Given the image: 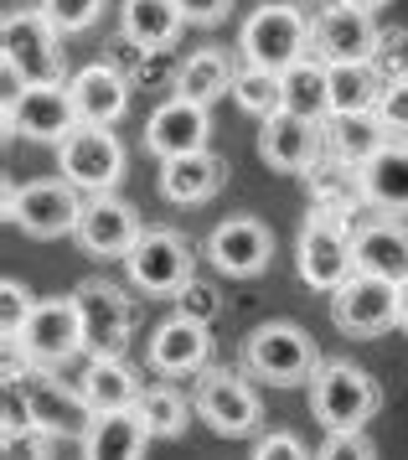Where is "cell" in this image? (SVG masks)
I'll return each instance as SVG.
<instances>
[{
  "label": "cell",
  "instance_id": "d6986e66",
  "mask_svg": "<svg viewBox=\"0 0 408 460\" xmlns=\"http://www.w3.org/2000/svg\"><path fill=\"white\" fill-rule=\"evenodd\" d=\"M212 140V114L207 104H191L182 93H171L165 104L150 109V119H145V150L155 155V161H182V155H202Z\"/></svg>",
  "mask_w": 408,
  "mask_h": 460
},
{
  "label": "cell",
  "instance_id": "ab89813d",
  "mask_svg": "<svg viewBox=\"0 0 408 460\" xmlns=\"http://www.w3.org/2000/svg\"><path fill=\"white\" fill-rule=\"evenodd\" d=\"M315 460H377V445L368 439V429H351V435H326V445L315 450Z\"/></svg>",
  "mask_w": 408,
  "mask_h": 460
},
{
  "label": "cell",
  "instance_id": "7402d4cb",
  "mask_svg": "<svg viewBox=\"0 0 408 460\" xmlns=\"http://www.w3.org/2000/svg\"><path fill=\"white\" fill-rule=\"evenodd\" d=\"M155 181H161V197L171 208H202L212 202L227 181V161L217 150H202V155H182V161H161L155 171Z\"/></svg>",
  "mask_w": 408,
  "mask_h": 460
},
{
  "label": "cell",
  "instance_id": "836d02e7",
  "mask_svg": "<svg viewBox=\"0 0 408 460\" xmlns=\"http://www.w3.org/2000/svg\"><path fill=\"white\" fill-rule=\"evenodd\" d=\"M31 311H37L31 290H26L21 279H0V336H5V347H16V341H21Z\"/></svg>",
  "mask_w": 408,
  "mask_h": 460
},
{
  "label": "cell",
  "instance_id": "603a6c76",
  "mask_svg": "<svg viewBox=\"0 0 408 460\" xmlns=\"http://www.w3.org/2000/svg\"><path fill=\"white\" fill-rule=\"evenodd\" d=\"M351 253L362 274H383L393 285L408 279V228L398 217H368L362 228H351Z\"/></svg>",
  "mask_w": 408,
  "mask_h": 460
},
{
  "label": "cell",
  "instance_id": "4dcf8cb0",
  "mask_svg": "<svg viewBox=\"0 0 408 460\" xmlns=\"http://www.w3.org/2000/svg\"><path fill=\"white\" fill-rule=\"evenodd\" d=\"M135 414H140L150 439H176V435H186V424H191L197 409H191V398L176 383H150L140 394V403H135Z\"/></svg>",
  "mask_w": 408,
  "mask_h": 460
},
{
  "label": "cell",
  "instance_id": "52a82bcc",
  "mask_svg": "<svg viewBox=\"0 0 408 460\" xmlns=\"http://www.w3.org/2000/svg\"><path fill=\"white\" fill-rule=\"evenodd\" d=\"M124 274H129V285L150 300H176V295L197 279V249H191V238L176 228H145L140 243L129 249L124 259Z\"/></svg>",
  "mask_w": 408,
  "mask_h": 460
},
{
  "label": "cell",
  "instance_id": "9a60e30c",
  "mask_svg": "<svg viewBox=\"0 0 408 460\" xmlns=\"http://www.w3.org/2000/svg\"><path fill=\"white\" fill-rule=\"evenodd\" d=\"M331 321L341 336H383L398 326V285L383 274H351L341 290L331 295Z\"/></svg>",
  "mask_w": 408,
  "mask_h": 460
},
{
  "label": "cell",
  "instance_id": "8fae6325",
  "mask_svg": "<svg viewBox=\"0 0 408 460\" xmlns=\"http://www.w3.org/2000/svg\"><path fill=\"white\" fill-rule=\"evenodd\" d=\"M5 352H16L21 362H31V367H62V362H73L83 352V311H78V295H52V300H37V311L26 321V332H21L16 347H5Z\"/></svg>",
  "mask_w": 408,
  "mask_h": 460
},
{
  "label": "cell",
  "instance_id": "83f0119b",
  "mask_svg": "<svg viewBox=\"0 0 408 460\" xmlns=\"http://www.w3.org/2000/svg\"><path fill=\"white\" fill-rule=\"evenodd\" d=\"M145 445H150V435L135 409L93 414L83 429V460H145Z\"/></svg>",
  "mask_w": 408,
  "mask_h": 460
},
{
  "label": "cell",
  "instance_id": "2e32d148",
  "mask_svg": "<svg viewBox=\"0 0 408 460\" xmlns=\"http://www.w3.org/2000/svg\"><path fill=\"white\" fill-rule=\"evenodd\" d=\"M326 155V125L300 119V114H269L259 119V161L285 176H310Z\"/></svg>",
  "mask_w": 408,
  "mask_h": 460
},
{
  "label": "cell",
  "instance_id": "e575fe53",
  "mask_svg": "<svg viewBox=\"0 0 408 460\" xmlns=\"http://www.w3.org/2000/svg\"><path fill=\"white\" fill-rule=\"evenodd\" d=\"M37 11L58 26L62 37H78L103 16V0H37Z\"/></svg>",
  "mask_w": 408,
  "mask_h": 460
},
{
  "label": "cell",
  "instance_id": "3957f363",
  "mask_svg": "<svg viewBox=\"0 0 408 460\" xmlns=\"http://www.w3.org/2000/svg\"><path fill=\"white\" fill-rule=\"evenodd\" d=\"M321 347L300 321H264L244 336V373L269 388H300L321 373Z\"/></svg>",
  "mask_w": 408,
  "mask_h": 460
},
{
  "label": "cell",
  "instance_id": "cb8c5ba5",
  "mask_svg": "<svg viewBox=\"0 0 408 460\" xmlns=\"http://www.w3.org/2000/svg\"><path fill=\"white\" fill-rule=\"evenodd\" d=\"M186 31V16L176 0H124L120 5V37L140 52H165Z\"/></svg>",
  "mask_w": 408,
  "mask_h": 460
},
{
  "label": "cell",
  "instance_id": "484cf974",
  "mask_svg": "<svg viewBox=\"0 0 408 460\" xmlns=\"http://www.w3.org/2000/svg\"><path fill=\"white\" fill-rule=\"evenodd\" d=\"M233 78H238V67H233V58H227L223 47H197L191 58H182V63H176L171 88H176L182 99H191V104L212 109L223 93H233Z\"/></svg>",
  "mask_w": 408,
  "mask_h": 460
},
{
  "label": "cell",
  "instance_id": "f35d334b",
  "mask_svg": "<svg viewBox=\"0 0 408 460\" xmlns=\"http://www.w3.org/2000/svg\"><path fill=\"white\" fill-rule=\"evenodd\" d=\"M372 67L383 73V78H408V31H383V42H377V52H372Z\"/></svg>",
  "mask_w": 408,
  "mask_h": 460
},
{
  "label": "cell",
  "instance_id": "60d3db41",
  "mask_svg": "<svg viewBox=\"0 0 408 460\" xmlns=\"http://www.w3.org/2000/svg\"><path fill=\"white\" fill-rule=\"evenodd\" d=\"M0 460H52V435H41V429L0 435Z\"/></svg>",
  "mask_w": 408,
  "mask_h": 460
},
{
  "label": "cell",
  "instance_id": "b9f144b4",
  "mask_svg": "<svg viewBox=\"0 0 408 460\" xmlns=\"http://www.w3.org/2000/svg\"><path fill=\"white\" fill-rule=\"evenodd\" d=\"M186 26H223L233 16V0H176Z\"/></svg>",
  "mask_w": 408,
  "mask_h": 460
},
{
  "label": "cell",
  "instance_id": "4fadbf2b",
  "mask_svg": "<svg viewBox=\"0 0 408 460\" xmlns=\"http://www.w3.org/2000/svg\"><path fill=\"white\" fill-rule=\"evenodd\" d=\"M377 42H383V26L372 22V11H357V5L331 0V5H321L310 16V58H321L326 67L372 63Z\"/></svg>",
  "mask_w": 408,
  "mask_h": 460
},
{
  "label": "cell",
  "instance_id": "30bf717a",
  "mask_svg": "<svg viewBox=\"0 0 408 460\" xmlns=\"http://www.w3.org/2000/svg\"><path fill=\"white\" fill-rule=\"evenodd\" d=\"M5 377H16L26 403H31V424H37L41 435H73V429H88V398L83 388H67V377H58V367H31V362H21L16 352H5Z\"/></svg>",
  "mask_w": 408,
  "mask_h": 460
},
{
  "label": "cell",
  "instance_id": "44dd1931",
  "mask_svg": "<svg viewBox=\"0 0 408 460\" xmlns=\"http://www.w3.org/2000/svg\"><path fill=\"white\" fill-rule=\"evenodd\" d=\"M67 93H73V109H78V125H99L114 129L129 114V78H124L114 63H88L67 78Z\"/></svg>",
  "mask_w": 408,
  "mask_h": 460
},
{
  "label": "cell",
  "instance_id": "5b68a950",
  "mask_svg": "<svg viewBox=\"0 0 408 460\" xmlns=\"http://www.w3.org/2000/svg\"><path fill=\"white\" fill-rule=\"evenodd\" d=\"M351 228L341 212L326 208H310L306 223H300V238H295V270L310 290H326L336 295L357 274V253H351Z\"/></svg>",
  "mask_w": 408,
  "mask_h": 460
},
{
  "label": "cell",
  "instance_id": "d4e9b609",
  "mask_svg": "<svg viewBox=\"0 0 408 460\" xmlns=\"http://www.w3.org/2000/svg\"><path fill=\"white\" fill-rule=\"evenodd\" d=\"M83 398L93 414H120V409H135L145 394V383L135 377V367L124 357H88V367L78 377Z\"/></svg>",
  "mask_w": 408,
  "mask_h": 460
},
{
  "label": "cell",
  "instance_id": "7a4b0ae2",
  "mask_svg": "<svg viewBox=\"0 0 408 460\" xmlns=\"http://www.w3.org/2000/svg\"><path fill=\"white\" fill-rule=\"evenodd\" d=\"M377 409H383V388L351 357H331V362H321V373L310 377V414L326 435L368 429V419Z\"/></svg>",
  "mask_w": 408,
  "mask_h": 460
},
{
  "label": "cell",
  "instance_id": "ee69618b",
  "mask_svg": "<svg viewBox=\"0 0 408 460\" xmlns=\"http://www.w3.org/2000/svg\"><path fill=\"white\" fill-rule=\"evenodd\" d=\"M341 5H357V11H377V5H388V0H341Z\"/></svg>",
  "mask_w": 408,
  "mask_h": 460
},
{
  "label": "cell",
  "instance_id": "9c48e42d",
  "mask_svg": "<svg viewBox=\"0 0 408 460\" xmlns=\"http://www.w3.org/2000/svg\"><path fill=\"white\" fill-rule=\"evenodd\" d=\"M191 409L212 435L223 439L259 435V419H264V403L253 394V383L244 373H233V367H217V362L191 383Z\"/></svg>",
  "mask_w": 408,
  "mask_h": 460
},
{
  "label": "cell",
  "instance_id": "6da1fadb",
  "mask_svg": "<svg viewBox=\"0 0 408 460\" xmlns=\"http://www.w3.org/2000/svg\"><path fill=\"white\" fill-rule=\"evenodd\" d=\"M0 63L16 84H67V58H62V31L37 5H11L0 16Z\"/></svg>",
  "mask_w": 408,
  "mask_h": 460
},
{
  "label": "cell",
  "instance_id": "f1b7e54d",
  "mask_svg": "<svg viewBox=\"0 0 408 460\" xmlns=\"http://www.w3.org/2000/svg\"><path fill=\"white\" fill-rule=\"evenodd\" d=\"M388 146H393V135L383 129L377 114H331L326 119V150L351 171H362L377 150H388Z\"/></svg>",
  "mask_w": 408,
  "mask_h": 460
},
{
  "label": "cell",
  "instance_id": "7c38bea8",
  "mask_svg": "<svg viewBox=\"0 0 408 460\" xmlns=\"http://www.w3.org/2000/svg\"><path fill=\"white\" fill-rule=\"evenodd\" d=\"M58 171H62V181H73L88 197H109L124 176L120 135L114 129H99V125H78L58 146Z\"/></svg>",
  "mask_w": 408,
  "mask_h": 460
},
{
  "label": "cell",
  "instance_id": "277c9868",
  "mask_svg": "<svg viewBox=\"0 0 408 460\" xmlns=\"http://www.w3.org/2000/svg\"><path fill=\"white\" fill-rule=\"evenodd\" d=\"M306 58H310V16L295 0H264L238 26V63L269 67V73H289V67L306 63Z\"/></svg>",
  "mask_w": 408,
  "mask_h": 460
},
{
  "label": "cell",
  "instance_id": "ffe728a7",
  "mask_svg": "<svg viewBox=\"0 0 408 460\" xmlns=\"http://www.w3.org/2000/svg\"><path fill=\"white\" fill-rule=\"evenodd\" d=\"M140 233H145V223H140V212H135V202H124V197H88L83 202V223H78V249L88 253V259H129V249L140 243Z\"/></svg>",
  "mask_w": 408,
  "mask_h": 460
},
{
  "label": "cell",
  "instance_id": "f546056e",
  "mask_svg": "<svg viewBox=\"0 0 408 460\" xmlns=\"http://www.w3.org/2000/svg\"><path fill=\"white\" fill-rule=\"evenodd\" d=\"M285 114H300L315 125L331 119V67L321 58H306L285 73Z\"/></svg>",
  "mask_w": 408,
  "mask_h": 460
},
{
  "label": "cell",
  "instance_id": "ba28073f",
  "mask_svg": "<svg viewBox=\"0 0 408 460\" xmlns=\"http://www.w3.org/2000/svg\"><path fill=\"white\" fill-rule=\"evenodd\" d=\"M5 223H16L26 238H41V243L67 238L83 223V191L73 181H62V176L26 181V187L5 181Z\"/></svg>",
  "mask_w": 408,
  "mask_h": 460
},
{
  "label": "cell",
  "instance_id": "d6a6232c",
  "mask_svg": "<svg viewBox=\"0 0 408 460\" xmlns=\"http://www.w3.org/2000/svg\"><path fill=\"white\" fill-rule=\"evenodd\" d=\"M233 104L244 109V114H253V119L279 114V109H285V73L238 63V78H233Z\"/></svg>",
  "mask_w": 408,
  "mask_h": 460
},
{
  "label": "cell",
  "instance_id": "7bdbcfd3",
  "mask_svg": "<svg viewBox=\"0 0 408 460\" xmlns=\"http://www.w3.org/2000/svg\"><path fill=\"white\" fill-rule=\"evenodd\" d=\"M398 326H404V332H408V279H404V285H398Z\"/></svg>",
  "mask_w": 408,
  "mask_h": 460
},
{
  "label": "cell",
  "instance_id": "8d00e7d4",
  "mask_svg": "<svg viewBox=\"0 0 408 460\" xmlns=\"http://www.w3.org/2000/svg\"><path fill=\"white\" fill-rule=\"evenodd\" d=\"M248 460H315V456H310V445L295 429H264L253 439V456Z\"/></svg>",
  "mask_w": 408,
  "mask_h": 460
},
{
  "label": "cell",
  "instance_id": "5bb4252c",
  "mask_svg": "<svg viewBox=\"0 0 408 460\" xmlns=\"http://www.w3.org/2000/svg\"><path fill=\"white\" fill-rule=\"evenodd\" d=\"M78 311H83V352L88 357H124L129 336H135V300L114 279H83Z\"/></svg>",
  "mask_w": 408,
  "mask_h": 460
},
{
  "label": "cell",
  "instance_id": "1f68e13d",
  "mask_svg": "<svg viewBox=\"0 0 408 460\" xmlns=\"http://www.w3.org/2000/svg\"><path fill=\"white\" fill-rule=\"evenodd\" d=\"M388 78L372 63H341L331 67V114H377Z\"/></svg>",
  "mask_w": 408,
  "mask_h": 460
},
{
  "label": "cell",
  "instance_id": "d590c367",
  "mask_svg": "<svg viewBox=\"0 0 408 460\" xmlns=\"http://www.w3.org/2000/svg\"><path fill=\"white\" fill-rule=\"evenodd\" d=\"M217 311H223V295H217V285H207L202 274L176 295V315H191V321H202V326H212Z\"/></svg>",
  "mask_w": 408,
  "mask_h": 460
},
{
  "label": "cell",
  "instance_id": "ac0fdd59",
  "mask_svg": "<svg viewBox=\"0 0 408 460\" xmlns=\"http://www.w3.org/2000/svg\"><path fill=\"white\" fill-rule=\"evenodd\" d=\"M145 362L155 377H197L212 367V332L191 315H165L145 341Z\"/></svg>",
  "mask_w": 408,
  "mask_h": 460
},
{
  "label": "cell",
  "instance_id": "e0dca14e",
  "mask_svg": "<svg viewBox=\"0 0 408 460\" xmlns=\"http://www.w3.org/2000/svg\"><path fill=\"white\" fill-rule=\"evenodd\" d=\"M207 259H212V270L227 274V279H253V274L269 270V259H274V233H269L264 217H223L217 228L207 233Z\"/></svg>",
  "mask_w": 408,
  "mask_h": 460
},
{
  "label": "cell",
  "instance_id": "74e56055",
  "mask_svg": "<svg viewBox=\"0 0 408 460\" xmlns=\"http://www.w3.org/2000/svg\"><path fill=\"white\" fill-rule=\"evenodd\" d=\"M377 119L388 129L393 140H408V78H393L377 99Z\"/></svg>",
  "mask_w": 408,
  "mask_h": 460
},
{
  "label": "cell",
  "instance_id": "8992f818",
  "mask_svg": "<svg viewBox=\"0 0 408 460\" xmlns=\"http://www.w3.org/2000/svg\"><path fill=\"white\" fill-rule=\"evenodd\" d=\"M5 140H37V146H62L78 129V109L67 84H16L5 78V109H0Z\"/></svg>",
  "mask_w": 408,
  "mask_h": 460
},
{
  "label": "cell",
  "instance_id": "4316f807",
  "mask_svg": "<svg viewBox=\"0 0 408 460\" xmlns=\"http://www.w3.org/2000/svg\"><path fill=\"white\" fill-rule=\"evenodd\" d=\"M357 176H362V202L368 208L388 212V217L408 212V140H393L388 150H377Z\"/></svg>",
  "mask_w": 408,
  "mask_h": 460
}]
</instances>
